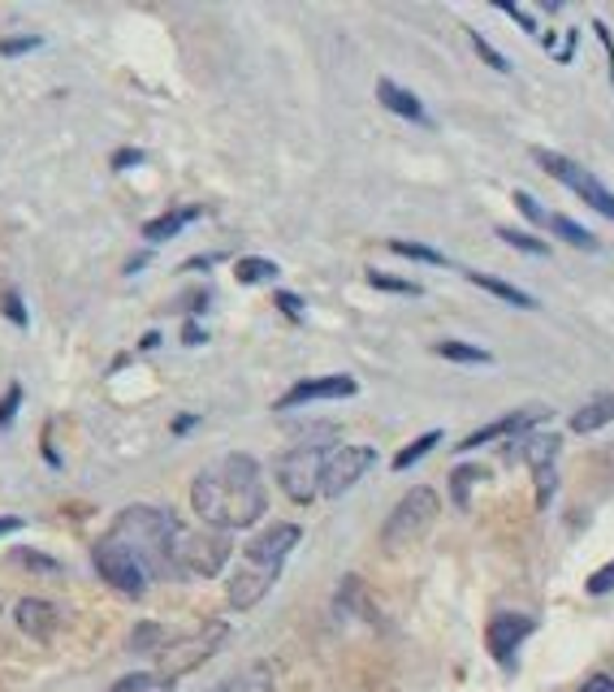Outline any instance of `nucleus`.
I'll return each instance as SVG.
<instances>
[{
  "label": "nucleus",
  "mask_w": 614,
  "mask_h": 692,
  "mask_svg": "<svg viewBox=\"0 0 614 692\" xmlns=\"http://www.w3.org/2000/svg\"><path fill=\"white\" fill-rule=\"evenodd\" d=\"M91 563H95V571H100V580L104 584H113L122 598H143L148 593V571H143V563L125 550V545H118L113 536H100L95 545H91Z\"/></svg>",
  "instance_id": "nucleus-9"
},
{
  "label": "nucleus",
  "mask_w": 614,
  "mask_h": 692,
  "mask_svg": "<svg viewBox=\"0 0 614 692\" xmlns=\"http://www.w3.org/2000/svg\"><path fill=\"white\" fill-rule=\"evenodd\" d=\"M580 692H614V680L611 675H588V680L580 684Z\"/></svg>",
  "instance_id": "nucleus-40"
},
{
  "label": "nucleus",
  "mask_w": 614,
  "mask_h": 692,
  "mask_svg": "<svg viewBox=\"0 0 614 692\" xmlns=\"http://www.w3.org/2000/svg\"><path fill=\"white\" fill-rule=\"evenodd\" d=\"M178 529L182 524L169 511L139 502V507H125L104 536H113L118 545H125L143 563L148 575H178L173 571V536H178Z\"/></svg>",
  "instance_id": "nucleus-3"
},
{
  "label": "nucleus",
  "mask_w": 614,
  "mask_h": 692,
  "mask_svg": "<svg viewBox=\"0 0 614 692\" xmlns=\"http://www.w3.org/2000/svg\"><path fill=\"white\" fill-rule=\"evenodd\" d=\"M497 239L506 247H520V251H529V255H550V247L533 239V234H524V230H511V225H497Z\"/></svg>",
  "instance_id": "nucleus-27"
},
{
  "label": "nucleus",
  "mask_w": 614,
  "mask_h": 692,
  "mask_svg": "<svg viewBox=\"0 0 614 692\" xmlns=\"http://www.w3.org/2000/svg\"><path fill=\"white\" fill-rule=\"evenodd\" d=\"M278 308L286 312L290 321H303V299H299V294H290V290H282V294H278Z\"/></svg>",
  "instance_id": "nucleus-39"
},
{
  "label": "nucleus",
  "mask_w": 614,
  "mask_h": 692,
  "mask_svg": "<svg viewBox=\"0 0 614 692\" xmlns=\"http://www.w3.org/2000/svg\"><path fill=\"white\" fill-rule=\"evenodd\" d=\"M191 507L217 532H243L260 524L269 511V489L260 477V463L243 450L212 459L191 481Z\"/></svg>",
  "instance_id": "nucleus-1"
},
{
  "label": "nucleus",
  "mask_w": 614,
  "mask_h": 692,
  "mask_svg": "<svg viewBox=\"0 0 614 692\" xmlns=\"http://www.w3.org/2000/svg\"><path fill=\"white\" fill-rule=\"evenodd\" d=\"M606 424H614V390L593 394V399L580 403L572 415V433H597V429H606Z\"/></svg>",
  "instance_id": "nucleus-16"
},
{
  "label": "nucleus",
  "mask_w": 614,
  "mask_h": 692,
  "mask_svg": "<svg viewBox=\"0 0 614 692\" xmlns=\"http://www.w3.org/2000/svg\"><path fill=\"white\" fill-rule=\"evenodd\" d=\"M225 636H230V623H221V619H212L204 623L200 632H191V636H178V641H169L161 653H157V671H161L164 680H178V675H191L195 666H204L212 653L225 645Z\"/></svg>",
  "instance_id": "nucleus-7"
},
{
  "label": "nucleus",
  "mask_w": 614,
  "mask_h": 692,
  "mask_svg": "<svg viewBox=\"0 0 614 692\" xmlns=\"http://www.w3.org/2000/svg\"><path fill=\"white\" fill-rule=\"evenodd\" d=\"M369 285H376V290H390V294H420V285L415 282L390 278V273H381V269H369Z\"/></svg>",
  "instance_id": "nucleus-31"
},
{
  "label": "nucleus",
  "mask_w": 614,
  "mask_h": 692,
  "mask_svg": "<svg viewBox=\"0 0 614 692\" xmlns=\"http://www.w3.org/2000/svg\"><path fill=\"white\" fill-rule=\"evenodd\" d=\"M481 481V468H454L451 477V493L459 507H467V493H472V485Z\"/></svg>",
  "instance_id": "nucleus-29"
},
{
  "label": "nucleus",
  "mask_w": 614,
  "mask_h": 692,
  "mask_svg": "<svg viewBox=\"0 0 614 692\" xmlns=\"http://www.w3.org/2000/svg\"><path fill=\"white\" fill-rule=\"evenodd\" d=\"M18 403H22V385H9V394L0 399V429H4V424L18 415Z\"/></svg>",
  "instance_id": "nucleus-36"
},
{
  "label": "nucleus",
  "mask_w": 614,
  "mask_h": 692,
  "mask_svg": "<svg viewBox=\"0 0 614 692\" xmlns=\"http://www.w3.org/2000/svg\"><path fill=\"white\" fill-rule=\"evenodd\" d=\"M212 692H278V684H273V671L264 662H251V666L234 671L225 684H217Z\"/></svg>",
  "instance_id": "nucleus-20"
},
{
  "label": "nucleus",
  "mask_w": 614,
  "mask_h": 692,
  "mask_svg": "<svg viewBox=\"0 0 614 692\" xmlns=\"http://www.w3.org/2000/svg\"><path fill=\"white\" fill-rule=\"evenodd\" d=\"M584 589H588L593 598H602V593H611V589H614V559H611V563H606V568H597V571H593Z\"/></svg>",
  "instance_id": "nucleus-33"
},
{
  "label": "nucleus",
  "mask_w": 614,
  "mask_h": 692,
  "mask_svg": "<svg viewBox=\"0 0 614 692\" xmlns=\"http://www.w3.org/2000/svg\"><path fill=\"white\" fill-rule=\"evenodd\" d=\"M541 420H550V408H524V411H511V415H497V420H490L485 429L467 433V438H463L454 450H476V447H490V442H497V438H520V433L536 429Z\"/></svg>",
  "instance_id": "nucleus-13"
},
{
  "label": "nucleus",
  "mask_w": 614,
  "mask_h": 692,
  "mask_svg": "<svg viewBox=\"0 0 614 692\" xmlns=\"http://www.w3.org/2000/svg\"><path fill=\"white\" fill-rule=\"evenodd\" d=\"M533 161L541 164L554 182H563L572 195H580L593 212H602V217L614 221V191L602 178H593V169H584V164L572 161V157H563V152H550V148H533Z\"/></svg>",
  "instance_id": "nucleus-6"
},
{
  "label": "nucleus",
  "mask_w": 614,
  "mask_h": 692,
  "mask_svg": "<svg viewBox=\"0 0 614 692\" xmlns=\"http://www.w3.org/2000/svg\"><path fill=\"white\" fill-rule=\"evenodd\" d=\"M593 31H597V40L606 43V52H611V82H614V40H611V27H606V22H593Z\"/></svg>",
  "instance_id": "nucleus-41"
},
{
  "label": "nucleus",
  "mask_w": 614,
  "mask_h": 692,
  "mask_svg": "<svg viewBox=\"0 0 614 692\" xmlns=\"http://www.w3.org/2000/svg\"><path fill=\"white\" fill-rule=\"evenodd\" d=\"M234 278L243 285H260V282H273L278 278V264L273 260H264V255H246L234 264Z\"/></svg>",
  "instance_id": "nucleus-24"
},
{
  "label": "nucleus",
  "mask_w": 614,
  "mask_h": 692,
  "mask_svg": "<svg viewBox=\"0 0 614 692\" xmlns=\"http://www.w3.org/2000/svg\"><path fill=\"white\" fill-rule=\"evenodd\" d=\"M533 632H536L533 614H493L490 628H485V645H490L493 662H497V666H511L520 645H524Z\"/></svg>",
  "instance_id": "nucleus-11"
},
{
  "label": "nucleus",
  "mask_w": 614,
  "mask_h": 692,
  "mask_svg": "<svg viewBox=\"0 0 614 692\" xmlns=\"http://www.w3.org/2000/svg\"><path fill=\"white\" fill-rule=\"evenodd\" d=\"M13 619H18V628L31 636V641H52L57 636V628H61V614L52 602H43V598H22L18 606H13Z\"/></svg>",
  "instance_id": "nucleus-14"
},
{
  "label": "nucleus",
  "mask_w": 614,
  "mask_h": 692,
  "mask_svg": "<svg viewBox=\"0 0 614 692\" xmlns=\"http://www.w3.org/2000/svg\"><path fill=\"white\" fill-rule=\"evenodd\" d=\"M472 285H481V290H490L493 299H502V303H511V308H520V312H533L536 308V299L529 294V290H520V285H511V282H497V278H490V273H463Z\"/></svg>",
  "instance_id": "nucleus-19"
},
{
  "label": "nucleus",
  "mask_w": 614,
  "mask_h": 692,
  "mask_svg": "<svg viewBox=\"0 0 614 692\" xmlns=\"http://www.w3.org/2000/svg\"><path fill=\"white\" fill-rule=\"evenodd\" d=\"M109 692H173V680H164L161 671H130Z\"/></svg>",
  "instance_id": "nucleus-22"
},
{
  "label": "nucleus",
  "mask_w": 614,
  "mask_h": 692,
  "mask_svg": "<svg viewBox=\"0 0 614 692\" xmlns=\"http://www.w3.org/2000/svg\"><path fill=\"white\" fill-rule=\"evenodd\" d=\"M437 515H442V498H437L433 489L429 485L407 489V493L394 502V511H390V520H385V529H381V545H385L390 554H403V550L420 545V541L433 532Z\"/></svg>",
  "instance_id": "nucleus-4"
},
{
  "label": "nucleus",
  "mask_w": 614,
  "mask_h": 692,
  "mask_svg": "<svg viewBox=\"0 0 614 692\" xmlns=\"http://www.w3.org/2000/svg\"><path fill=\"white\" fill-rule=\"evenodd\" d=\"M372 463H376V450L372 447H333L325 459V472H321V493L325 498H342L355 481H364V472Z\"/></svg>",
  "instance_id": "nucleus-10"
},
{
  "label": "nucleus",
  "mask_w": 614,
  "mask_h": 692,
  "mask_svg": "<svg viewBox=\"0 0 614 692\" xmlns=\"http://www.w3.org/2000/svg\"><path fill=\"white\" fill-rule=\"evenodd\" d=\"M164 645H169V636H164L161 623H139L134 636H130V650L134 653H161Z\"/></svg>",
  "instance_id": "nucleus-26"
},
{
  "label": "nucleus",
  "mask_w": 614,
  "mask_h": 692,
  "mask_svg": "<svg viewBox=\"0 0 614 692\" xmlns=\"http://www.w3.org/2000/svg\"><path fill=\"white\" fill-rule=\"evenodd\" d=\"M230 554H234L230 536L217 529H178V536H173V571L178 575L212 580L225 571Z\"/></svg>",
  "instance_id": "nucleus-5"
},
{
  "label": "nucleus",
  "mask_w": 614,
  "mask_h": 692,
  "mask_svg": "<svg viewBox=\"0 0 614 692\" xmlns=\"http://www.w3.org/2000/svg\"><path fill=\"white\" fill-rule=\"evenodd\" d=\"M0 308H4V317H9L13 325H27V308H22V294H18V290H4V294H0Z\"/></svg>",
  "instance_id": "nucleus-34"
},
{
  "label": "nucleus",
  "mask_w": 614,
  "mask_h": 692,
  "mask_svg": "<svg viewBox=\"0 0 614 692\" xmlns=\"http://www.w3.org/2000/svg\"><path fill=\"white\" fill-rule=\"evenodd\" d=\"M13 529H22V520H18V515H0V536L13 532Z\"/></svg>",
  "instance_id": "nucleus-42"
},
{
  "label": "nucleus",
  "mask_w": 614,
  "mask_h": 692,
  "mask_svg": "<svg viewBox=\"0 0 614 692\" xmlns=\"http://www.w3.org/2000/svg\"><path fill=\"white\" fill-rule=\"evenodd\" d=\"M360 394V381L346 377V372H333V377H312V381H299L290 385L286 394L278 399V411H294L303 403H325V399H351Z\"/></svg>",
  "instance_id": "nucleus-12"
},
{
  "label": "nucleus",
  "mask_w": 614,
  "mask_h": 692,
  "mask_svg": "<svg viewBox=\"0 0 614 692\" xmlns=\"http://www.w3.org/2000/svg\"><path fill=\"white\" fill-rule=\"evenodd\" d=\"M139 161H143L139 152H118V157H113V164H139Z\"/></svg>",
  "instance_id": "nucleus-44"
},
{
  "label": "nucleus",
  "mask_w": 614,
  "mask_h": 692,
  "mask_svg": "<svg viewBox=\"0 0 614 692\" xmlns=\"http://www.w3.org/2000/svg\"><path fill=\"white\" fill-rule=\"evenodd\" d=\"M467 40H472V48H476V52H481V57L490 61V66H493V70H497V74H511V61H506V57H502V52H497V48H493V43L485 40V36L467 31Z\"/></svg>",
  "instance_id": "nucleus-30"
},
{
  "label": "nucleus",
  "mask_w": 614,
  "mask_h": 692,
  "mask_svg": "<svg viewBox=\"0 0 614 692\" xmlns=\"http://www.w3.org/2000/svg\"><path fill=\"white\" fill-rule=\"evenodd\" d=\"M390 251H394V255H407V260H424V264H446L442 251L420 247V243H403V239H390Z\"/></svg>",
  "instance_id": "nucleus-28"
},
{
  "label": "nucleus",
  "mask_w": 614,
  "mask_h": 692,
  "mask_svg": "<svg viewBox=\"0 0 614 692\" xmlns=\"http://www.w3.org/2000/svg\"><path fill=\"white\" fill-rule=\"evenodd\" d=\"M187 429H195V415H182V420H173V433H187Z\"/></svg>",
  "instance_id": "nucleus-43"
},
{
  "label": "nucleus",
  "mask_w": 614,
  "mask_h": 692,
  "mask_svg": "<svg viewBox=\"0 0 614 692\" xmlns=\"http://www.w3.org/2000/svg\"><path fill=\"white\" fill-rule=\"evenodd\" d=\"M40 43V36H4L0 40V57H22V52H36Z\"/></svg>",
  "instance_id": "nucleus-32"
},
{
  "label": "nucleus",
  "mask_w": 614,
  "mask_h": 692,
  "mask_svg": "<svg viewBox=\"0 0 614 692\" xmlns=\"http://www.w3.org/2000/svg\"><path fill=\"white\" fill-rule=\"evenodd\" d=\"M511 200H515V208H520V212H524L533 225H545V208H536V200L529 195V191H515Z\"/></svg>",
  "instance_id": "nucleus-35"
},
{
  "label": "nucleus",
  "mask_w": 614,
  "mask_h": 692,
  "mask_svg": "<svg viewBox=\"0 0 614 692\" xmlns=\"http://www.w3.org/2000/svg\"><path fill=\"white\" fill-rule=\"evenodd\" d=\"M433 351H437L442 360H454V364H493V355L485 351V347H472V342H454V338L437 342Z\"/></svg>",
  "instance_id": "nucleus-23"
},
{
  "label": "nucleus",
  "mask_w": 614,
  "mask_h": 692,
  "mask_svg": "<svg viewBox=\"0 0 614 692\" xmlns=\"http://www.w3.org/2000/svg\"><path fill=\"white\" fill-rule=\"evenodd\" d=\"M333 447H321V442H303V447L286 450L278 459V481H282V493L290 502L308 507L316 493H321V472H325V459Z\"/></svg>",
  "instance_id": "nucleus-8"
},
{
  "label": "nucleus",
  "mask_w": 614,
  "mask_h": 692,
  "mask_svg": "<svg viewBox=\"0 0 614 692\" xmlns=\"http://www.w3.org/2000/svg\"><path fill=\"white\" fill-rule=\"evenodd\" d=\"M200 217H204V208H200V204H187V208H173V212H161V217H152V221L143 225V239H148V243H164V239L182 234L191 221H200Z\"/></svg>",
  "instance_id": "nucleus-17"
},
{
  "label": "nucleus",
  "mask_w": 614,
  "mask_h": 692,
  "mask_svg": "<svg viewBox=\"0 0 614 692\" xmlns=\"http://www.w3.org/2000/svg\"><path fill=\"white\" fill-rule=\"evenodd\" d=\"M13 563H27V568H36V571H61V563H57V559H43V554H27V550H18V554H13Z\"/></svg>",
  "instance_id": "nucleus-37"
},
{
  "label": "nucleus",
  "mask_w": 614,
  "mask_h": 692,
  "mask_svg": "<svg viewBox=\"0 0 614 692\" xmlns=\"http://www.w3.org/2000/svg\"><path fill=\"white\" fill-rule=\"evenodd\" d=\"M437 442H442V433H437V429H429L424 438H415V442H411L407 450H399V454H394V472H407L411 463H420V459H424L429 450L437 447Z\"/></svg>",
  "instance_id": "nucleus-25"
},
{
  "label": "nucleus",
  "mask_w": 614,
  "mask_h": 692,
  "mask_svg": "<svg viewBox=\"0 0 614 692\" xmlns=\"http://www.w3.org/2000/svg\"><path fill=\"white\" fill-rule=\"evenodd\" d=\"M303 529L299 524H269L264 532L251 536V545L243 550V568L230 575L225 584V598L234 611H251L269 598V589L278 584V575L286 568L290 550L299 545Z\"/></svg>",
  "instance_id": "nucleus-2"
},
{
  "label": "nucleus",
  "mask_w": 614,
  "mask_h": 692,
  "mask_svg": "<svg viewBox=\"0 0 614 692\" xmlns=\"http://www.w3.org/2000/svg\"><path fill=\"white\" fill-rule=\"evenodd\" d=\"M520 459L533 468L536 477H541V472H554V459H558V438H554V433H529V438L520 442Z\"/></svg>",
  "instance_id": "nucleus-18"
},
{
  "label": "nucleus",
  "mask_w": 614,
  "mask_h": 692,
  "mask_svg": "<svg viewBox=\"0 0 614 692\" xmlns=\"http://www.w3.org/2000/svg\"><path fill=\"white\" fill-rule=\"evenodd\" d=\"M545 230H550V234H558L563 243L580 247V251H602V239H597L593 230H584V225H575L572 217H545Z\"/></svg>",
  "instance_id": "nucleus-21"
},
{
  "label": "nucleus",
  "mask_w": 614,
  "mask_h": 692,
  "mask_svg": "<svg viewBox=\"0 0 614 692\" xmlns=\"http://www.w3.org/2000/svg\"><path fill=\"white\" fill-rule=\"evenodd\" d=\"M376 100L390 109V113H399V118H407L415 126H429V113H424V104L415 100V91L407 87H399L394 79H381L376 82Z\"/></svg>",
  "instance_id": "nucleus-15"
},
{
  "label": "nucleus",
  "mask_w": 614,
  "mask_h": 692,
  "mask_svg": "<svg viewBox=\"0 0 614 692\" xmlns=\"http://www.w3.org/2000/svg\"><path fill=\"white\" fill-rule=\"evenodd\" d=\"M497 13L515 18V22H520V27L529 31V36H536V22H533V13H529V9H520V4H497Z\"/></svg>",
  "instance_id": "nucleus-38"
}]
</instances>
